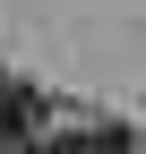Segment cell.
<instances>
[{
	"label": "cell",
	"mask_w": 146,
	"mask_h": 154,
	"mask_svg": "<svg viewBox=\"0 0 146 154\" xmlns=\"http://www.w3.org/2000/svg\"><path fill=\"white\" fill-rule=\"evenodd\" d=\"M138 154H146V146H138Z\"/></svg>",
	"instance_id": "2"
},
{
	"label": "cell",
	"mask_w": 146,
	"mask_h": 154,
	"mask_svg": "<svg viewBox=\"0 0 146 154\" xmlns=\"http://www.w3.org/2000/svg\"><path fill=\"white\" fill-rule=\"evenodd\" d=\"M52 128H43V94L17 86V77H0V154H34Z\"/></svg>",
	"instance_id": "1"
}]
</instances>
